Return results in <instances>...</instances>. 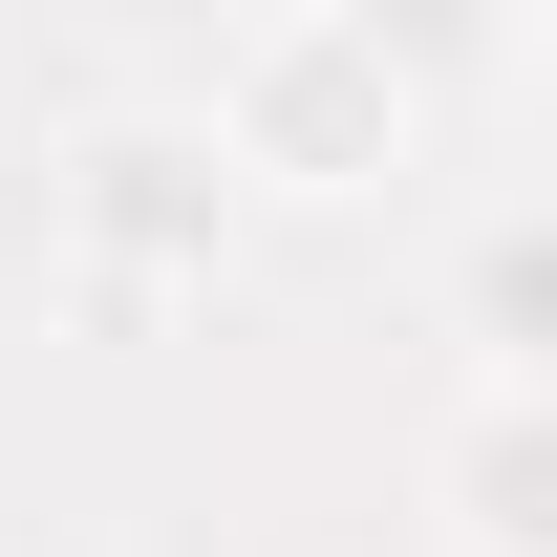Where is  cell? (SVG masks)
Instances as JSON below:
<instances>
[{
  "label": "cell",
  "mask_w": 557,
  "mask_h": 557,
  "mask_svg": "<svg viewBox=\"0 0 557 557\" xmlns=\"http://www.w3.org/2000/svg\"><path fill=\"white\" fill-rule=\"evenodd\" d=\"M408 129H429V65L364 0H278V22H236V65H214V150L258 194H386Z\"/></svg>",
  "instance_id": "6da1fadb"
},
{
  "label": "cell",
  "mask_w": 557,
  "mask_h": 557,
  "mask_svg": "<svg viewBox=\"0 0 557 557\" xmlns=\"http://www.w3.org/2000/svg\"><path fill=\"white\" fill-rule=\"evenodd\" d=\"M214 236H236V150L214 129H86L65 150V300L86 322L214 300Z\"/></svg>",
  "instance_id": "7a4b0ae2"
},
{
  "label": "cell",
  "mask_w": 557,
  "mask_h": 557,
  "mask_svg": "<svg viewBox=\"0 0 557 557\" xmlns=\"http://www.w3.org/2000/svg\"><path fill=\"white\" fill-rule=\"evenodd\" d=\"M450 557H557V364H472V408L429 429Z\"/></svg>",
  "instance_id": "3957f363"
},
{
  "label": "cell",
  "mask_w": 557,
  "mask_h": 557,
  "mask_svg": "<svg viewBox=\"0 0 557 557\" xmlns=\"http://www.w3.org/2000/svg\"><path fill=\"white\" fill-rule=\"evenodd\" d=\"M450 322H472L493 364H557V194H515L472 258H450Z\"/></svg>",
  "instance_id": "277c9868"
},
{
  "label": "cell",
  "mask_w": 557,
  "mask_h": 557,
  "mask_svg": "<svg viewBox=\"0 0 557 557\" xmlns=\"http://www.w3.org/2000/svg\"><path fill=\"white\" fill-rule=\"evenodd\" d=\"M536 150H557V44H536Z\"/></svg>",
  "instance_id": "5b68a950"
},
{
  "label": "cell",
  "mask_w": 557,
  "mask_h": 557,
  "mask_svg": "<svg viewBox=\"0 0 557 557\" xmlns=\"http://www.w3.org/2000/svg\"><path fill=\"white\" fill-rule=\"evenodd\" d=\"M536 22H557V0H536Z\"/></svg>",
  "instance_id": "8992f818"
}]
</instances>
